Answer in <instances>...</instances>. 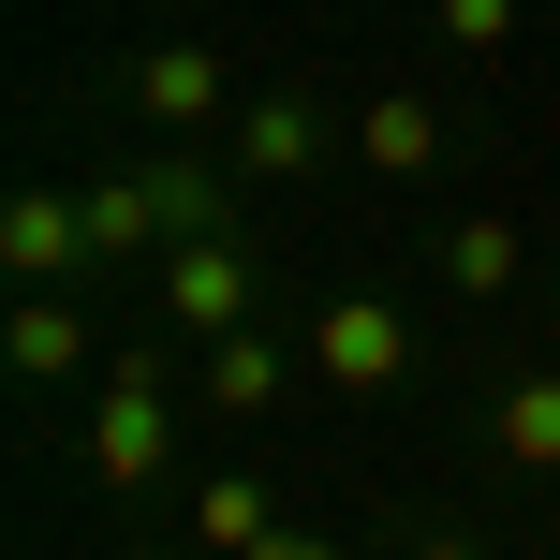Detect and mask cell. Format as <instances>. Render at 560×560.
I'll return each instance as SVG.
<instances>
[{
  "label": "cell",
  "instance_id": "obj_1",
  "mask_svg": "<svg viewBox=\"0 0 560 560\" xmlns=\"http://www.w3.org/2000/svg\"><path fill=\"white\" fill-rule=\"evenodd\" d=\"M148 295H163V325L236 339V325H252V252H236V236H177V252L148 266Z\"/></svg>",
  "mask_w": 560,
  "mask_h": 560
},
{
  "label": "cell",
  "instance_id": "obj_2",
  "mask_svg": "<svg viewBox=\"0 0 560 560\" xmlns=\"http://www.w3.org/2000/svg\"><path fill=\"white\" fill-rule=\"evenodd\" d=\"M163 443H177L163 369H104V413H89V487H148V472H163Z\"/></svg>",
  "mask_w": 560,
  "mask_h": 560
},
{
  "label": "cell",
  "instance_id": "obj_3",
  "mask_svg": "<svg viewBox=\"0 0 560 560\" xmlns=\"http://www.w3.org/2000/svg\"><path fill=\"white\" fill-rule=\"evenodd\" d=\"M133 118H148L163 148H192L207 118H236V74H222V45H148V59H133Z\"/></svg>",
  "mask_w": 560,
  "mask_h": 560
},
{
  "label": "cell",
  "instance_id": "obj_4",
  "mask_svg": "<svg viewBox=\"0 0 560 560\" xmlns=\"http://www.w3.org/2000/svg\"><path fill=\"white\" fill-rule=\"evenodd\" d=\"M0 266H15V295H74V266H104L89 252V192H15L0 207Z\"/></svg>",
  "mask_w": 560,
  "mask_h": 560
},
{
  "label": "cell",
  "instance_id": "obj_5",
  "mask_svg": "<svg viewBox=\"0 0 560 560\" xmlns=\"http://www.w3.org/2000/svg\"><path fill=\"white\" fill-rule=\"evenodd\" d=\"M310 369H325V384H339V398H384V384H398V369H413V325H398V310H384V295H339V310H325V325H310Z\"/></svg>",
  "mask_w": 560,
  "mask_h": 560
},
{
  "label": "cell",
  "instance_id": "obj_6",
  "mask_svg": "<svg viewBox=\"0 0 560 560\" xmlns=\"http://www.w3.org/2000/svg\"><path fill=\"white\" fill-rule=\"evenodd\" d=\"M310 163H325V104H310V89H252V104H236V177L280 192V177H310Z\"/></svg>",
  "mask_w": 560,
  "mask_h": 560
},
{
  "label": "cell",
  "instance_id": "obj_7",
  "mask_svg": "<svg viewBox=\"0 0 560 560\" xmlns=\"http://www.w3.org/2000/svg\"><path fill=\"white\" fill-rule=\"evenodd\" d=\"M354 163L369 177H443V104L428 89H369L354 104Z\"/></svg>",
  "mask_w": 560,
  "mask_h": 560
},
{
  "label": "cell",
  "instance_id": "obj_8",
  "mask_svg": "<svg viewBox=\"0 0 560 560\" xmlns=\"http://www.w3.org/2000/svg\"><path fill=\"white\" fill-rule=\"evenodd\" d=\"M0 354H15V384H74L89 369V295H15Z\"/></svg>",
  "mask_w": 560,
  "mask_h": 560
},
{
  "label": "cell",
  "instance_id": "obj_9",
  "mask_svg": "<svg viewBox=\"0 0 560 560\" xmlns=\"http://www.w3.org/2000/svg\"><path fill=\"white\" fill-rule=\"evenodd\" d=\"M133 192H148V222H163V252L177 236H222L236 207H222V177H207V148H163V163H133Z\"/></svg>",
  "mask_w": 560,
  "mask_h": 560
},
{
  "label": "cell",
  "instance_id": "obj_10",
  "mask_svg": "<svg viewBox=\"0 0 560 560\" xmlns=\"http://www.w3.org/2000/svg\"><path fill=\"white\" fill-rule=\"evenodd\" d=\"M487 443H502L516 472H560V354H546V369H516V384L487 398Z\"/></svg>",
  "mask_w": 560,
  "mask_h": 560
},
{
  "label": "cell",
  "instance_id": "obj_11",
  "mask_svg": "<svg viewBox=\"0 0 560 560\" xmlns=\"http://www.w3.org/2000/svg\"><path fill=\"white\" fill-rule=\"evenodd\" d=\"M516 266H532V236H516L502 207H472V222L443 236V295H472V310H487V295H516Z\"/></svg>",
  "mask_w": 560,
  "mask_h": 560
},
{
  "label": "cell",
  "instance_id": "obj_12",
  "mask_svg": "<svg viewBox=\"0 0 560 560\" xmlns=\"http://www.w3.org/2000/svg\"><path fill=\"white\" fill-rule=\"evenodd\" d=\"M207 413H236V428H252V413H280V339H266V325L207 339Z\"/></svg>",
  "mask_w": 560,
  "mask_h": 560
},
{
  "label": "cell",
  "instance_id": "obj_13",
  "mask_svg": "<svg viewBox=\"0 0 560 560\" xmlns=\"http://www.w3.org/2000/svg\"><path fill=\"white\" fill-rule=\"evenodd\" d=\"M266 532H280V516H266V487H252V472H207V502H192V546H207V560H252Z\"/></svg>",
  "mask_w": 560,
  "mask_h": 560
},
{
  "label": "cell",
  "instance_id": "obj_14",
  "mask_svg": "<svg viewBox=\"0 0 560 560\" xmlns=\"http://www.w3.org/2000/svg\"><path fill=\"white\" fill-rule=\"evenodd\" d=\"M89 252H163V222H148V192H133V177H104V192H89Z\"/></svg>",
  "mask_w": 560,
  "mask_h": 560
},
{
  "label": "cell",
  "instance_id": "obj_15",
  "mask_svg": "<svg viewBox=\"0 0 560 560\" xmlns=\"http://www.w3.org/2000/svg\"><path fill=\"white\" fill-rule=\"evenodd\" d=\"M443 45H472V59H502V45H516V0H443Z\"/></svg>",
  "mask_w": 560,
  "mask_h": 560
},
{
  "label": "cell",
  "instance_id": "obj_16",
  "mask_svg": "<svg viewBox=\"0 0 560 560\" xmlns=\"http://www.w3.org/2000/svg\"><path fill=\"white\" fill-rule=\"evenodd\" d=\"M252 560H339V546H325V532H266Z\"/></svg>",
  "mask_w": 560,
  "mask_h": 560
},
{
  "label": "cell",
  "instance_id": "obj_17",
  "mask_svg": "<svg viewBox=\"0 0 560 560\" xmlns=\"http://www.w3.org/2000/svg\"><path fill=\"white\" fill-rule=\"evenodd\" d=\"M413 560H487V546H472V532H428V546H413Z\"/></svg>",
  "mask_w": 560,
  "mask_h": 560
},
{
  "label": "cell",
  "instance_id": "obj_18",
  "mask_svg": "<svg viewBox=\"0 0 560 560\" xmlns=\"http://www.w3.org/2000/svg\"><path fill=\"white\" fill-rule=\"evenodd\" d=\"M163 15H192V0H163Z\"/></svg>",
  "mask_w": 560,
  "mask_h": 560
},
{
  "label": "cell",
  "instance_id": "obj_19",
  "mask_svg": "<svg viewBox=\"0 0 560 560\" xmlns=\"http://www.w3.org/2000/svg\"><path fill=\"white\" fill-rule=\"evenodd\" d=\"M177 560H207V546H177Z\"/></svg>",
  "mask_w": 560,
  "mask_h": 560
},
{
  "label": "cell",
  "instance_id": "obj_20",
  "mask_svg": "<svg viewBox=\"0 0 560 560\" xmlns=\"http://www.w3.org/2000/svg\"><path fill=\"white\" fill-rule=\"evenodd\" d=\"M546 325H560V310H546Z\"/></svg>",
  "mask_w": 560,
  "mask_h": 560
}]
</instances>
